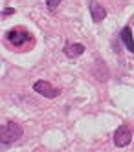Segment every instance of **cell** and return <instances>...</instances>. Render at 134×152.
I'll return each instance as SVG.
<instances>
[{
  "label": "cell",
  "instance_id": "7",
  "mask_svg": "<svg viewBox=\"0 0 134 152\" xmlns=\"http://www.w3.org/2000/svg\"><path fill=\"white\" fill-rule=\"evenodd\" d=\"M119 37H121V42L125 44V48H127L130 53H134V39H132V29H130V28H123V29H121V33H119Z\"/></svg>",
  "mask_w": 134,
  "mask_h": 152
},
{
  "label": "cell",
  "instance_id": "3",
  "mask_svg": "<svg viewBox=\"0 0 134 152\" xmlns=\"http://www.w3.org/2000/svg\"><path fill=\"white\" fill-rule=\"evenodd\" d=\"M130 139H132V132L127 128V126H119L116 132H114V145L119 147V148H123L130 143Z\"/></svg>",
  "mask_w": 134,
  "mask_h": 152
},
{
  "label": "cell",
  "instance_id": "2",
  "mask_svg": "<svg viewBox=\"0 0 134 152\" xmlns=\"http://www.w3.org/2000/svg\"><path fill=\"white\" fill-rule=\"evenodd\" d=\"M33 90H35L37 94L48 97V99H53V97H57L61 94L59 88H55V86H52L48 81H37L35 84H33Z\"/></svg>",
  "mask_w": 134,
  "mask_h": 152
},
{
  "label": "cell",
  "instance_id": "9",
  "mask_svg": "<svg viewBox=\"0 0 134 152\" xmlns=\"http://www.w3.org/2000/svg\"><path fill=\"white\" fill-rule=\"evenodd\" d=\"M13 13H15V9H13V7H6L4 11H2L4 17H9V15H13Z\"/></svg>",
  "mask_w": 134,
  "mask_h": 152
},
{
  "label": "cell",
  "instance_id": "4",
  "mask_svg": "<svg viewBox=\"0 0 134 152\" xmlns=\"http://www.w3.org/2000/svg\"><path fill=\"white\" fill-rule=\"evenodd\" d=\"M7 40L11 42V44H22L24 40H28L29 39V35L26 33L22 28H15V29H11V31H7Z\"/></svg>",
  "mask_w": 134,
  "mask_h": 152
},
{
  "label": "cell",
  "instance_id": "5",
  "mask_svg": "<svg viewBox=\"0 0 134 152\" xmlns=\"http://www.w3.org/2000/svg\"><path fill=\"white\" fill-rule=\"evenodd\" d=\"M64 55L66 57H70V59H75V57H79L81 53L85 51V46L79 44V42H70V44H66L64 46Z\"/></svg>",
  "mask_w": 134,
  "mask_h": 152
},
{
  "label": "cell",
  "instance_id": "8",
  "mask_svg": "<svg viewBox=\"0 0 134 152\" xmlns=\"http://www.w3.org/2000/svg\"><path fill=\"white\" fill-rule=\"evenodd\" d=\"M61 4V0H46V6H48V9H55Z\"/></svg>",
  "mask_w": 134,
  "mask_h": 152
},
{
  "label": "cell",
  "instance_id": "1",
  "mask_svg": "<svg viewBox=\"0 0 134 152\" xmlns=\"http://www.w3.org/2000/svg\"><path fill=\"white\" fill-rule=\"evenodd\" d=\"M20 137H22V128L13 121L2 125V128H0V141H2L4 147L15 143V141H18Z\"/></svg>",
  "mask_w": 134,
  "mask_h": 152
},
{
  "label": "cell",
  "instance_id": "6",
  "mask_svg": "<svg viewBox=\"0 0 134 152\" xmlns=\"http://www.w3.org/2000/svg\"><path fill=\"white\" fill-rule=\"evenodd\" d=\"M90 15H92V20H94V22H101V20L107 17V9H105L101 4L92 2V4H90Z\"/></svg>",
  "mask_w": 134,
  "mask_h": 152
}]
</instances>
